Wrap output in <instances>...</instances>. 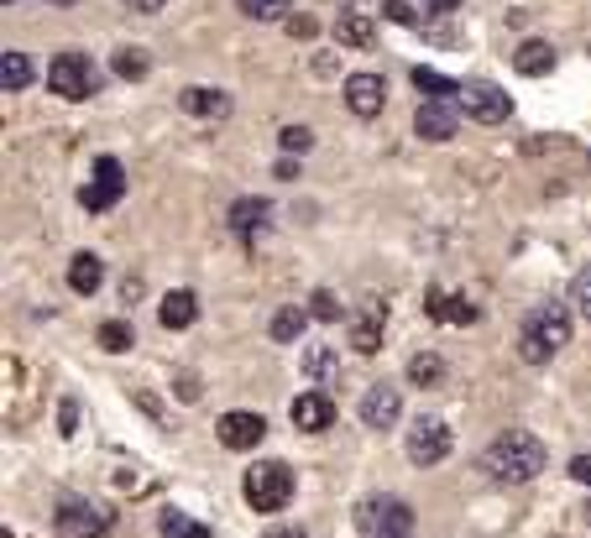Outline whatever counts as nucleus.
Masks as SVG:
<instances>
[{
  "label": "nucleus",
  "mask_w": 591,
  "mask_h": 538,
  "mask_svg": "<svg viewBox=\"0 0 591 538\" xmlns=\"http://www.w3.org/2000/svg\"><path fill=\"white\" fill-rule=\"evenodd\" d=\"M53 6H74V0H53Z\"/></svg>",
  "instance_id": "obj_45"
},
{
  "label": "nucleus",
  "mask_w": 591,
  "mask_h": 538,
  "mask_svg": "<svg viewBox=\"0 0 591 538\" xmlns=\"http://www.w3.org/2000/svg\"><path fill=\"white\" fill-rule=\"evenodd\" d=\"M586 162H591V152H586Z\"/></svg>",
  "instance_id": "obj_48"
},
{
  "label": "nucleus",
  "mask_w": 591,
  "mask_h": 538,
  "mask_svg": "<svg viewBox=\"0 0 591 538\" xmlns=\"http://www.w3.org/2000/svg\"><path fill=\"white\" fill-rule=\"evenodd\" d=\"M424 6H429V11H435V16H450V11H456V6H461V0H424Z\"/></svg>",
  "instance_id": "obj_43"
},
{
  "label": "nucleus",
  "mask_w": 591,
  "mask_h": 538,
  "mask_svg": "<svg viewBox=\"0 0 591 538\" xmlns=\"http://www.w3.org/2000/svg\"><path fill=\"white\" fill-rule=\"evenodd\" d=\"M283 27H288L293 37H314V32H320V21H314V16H288Z\"/></svg>",
  "instance_id": "obj_38"
},
{
  "label": "nucleus",
  "mask_w": 591,
  "mask_h": 538,
  "mask_svg": "<svg viewBox=\"0 0 591 538\" xmlns=\"http://www.w3.org/2000/svg\"><path fill=\"white\" fill-rule=\"evenodd\" d=\"M293 424H299L304 434H325L335 424V403L325 392H299L293 397Z\"/></svg>",
  "instance_id": "obj_16"
},
{
  "label": "nucleus",
  "mask_w": 591,
  "mask_h": 538,
  "mask_svg": "<svg viewBox=\"0 0 591 538\" xmlns=\"http://www.w3.org/2000/svg\"><path fill=\"white\" fill-rule=\"evenodd\" d=\"M121 194H126V189H116V183H100V178H95V183H84V189H79V204L89 209V215H105V209L121 204Z\"/></svg>",
  "instance_id": "obj_25"
},
{
  "label": "nucleus",
  "mask_w": 591,
  "mask_h": 538,
  "mask_svg": "<svg viewBox=\"0 0 591 538\" xmlns=\"http://www.w3.org/2000/svg\"><path fill=\"white\" fill-rule=\"evenodd\" d=\"M356 533L361 538H408L414 533V507L403 497H367L356 507Z\"/></svg>",
  "instance_id": "obj_4"
},
{
  "label": "nucleus",
  "mask_w": 591,
  "mask_h": 538,
  "mask_svg": "<svg viewBox=\"0 0 591 538\" xmlns=\"http://www.w3.org/2000/svg\"><path fill=\"white\" fill-rule=\"evenodd\" d=\"M408 79H414V89H424V100H461V84L435 74V68H414Z\"/></svg>",
  "instance_id": "obj_24"
},
{
  "label": "nucleus",
  "mask_w": 591,
  "mask_h": 538,
  "mask_svg": "<svg viewBox=\"0 0 591 538\" xmlns=\"http://www.w3.org/2000/svg\"><path fill=\"white\" fill-rule=\"evenodd\" d=\"M571 309H576L581 319H591V267L576 272V283H571Z\"/></svg>",
  "instance_id": "obj_34"
},
{
  "label": "nucleus",
  "mask_w": 591,
  "mask_h": 538,
  "mask_svg": "<svg viewBox=\"0 0 591 538\" xmlns=\"http://www.w3.org/2000/svg\"><path fill=\"white\" fill-rule=\"evenodd\" d=\"M126 6H131L136 16H157V11H163V6H168V0H126Z\"/></svg>",
  "instance_id": "obj_41"
},
{
  "label": "nucleus",
  "mask_w": 591,
  "mask_h": 538,
  "mask_svg": "<svg viewBox=\"0 0 591 538\" xmlns=\"http://www.w3.org/2000/svg\"><path fill=\"white\" fill-rule=\"evenodd\" d=\"M544 460H550V450H544L539 434L508 429V434H497L482 450V471L492 481H503V486H524V481H534L544 471Z\"/></svg>",
  "instance_id": "obj_1"
},
{
  "label": "nucleus",
  "mask_w": 591,
  "mask_h": 538,
  "mask_svg": "<svg viewBox=\"0 0 591 538\" xmlns=\"http://www.w3.org/2000/svg\"><path fill=\"white\" fill-rule=\"evenodd\" d=\"M586 523H591V502H586Z\"/></svg>",
  "instance_id": "obj_46"
},
{
  "label": "nucleus",
  "mask_w": 591,
  "mask_h": 538,
  "mask_svg": "<svg viewBox=\"0 0 591 538\" xmlns=\"http://www.w3.org/2000/svg\"><path fill=\"white\" fill-rule=\"evenodd\" d=\"M346 105L356 121H377L382 105H388V84H382L377 74H351L346 79Z\"/></svg>",
  "instance_id": "obj_13"
},
{
  "label": "nucleus",
  "mask_w": 591,
  "mask_h": 538,
  "mask_svg": "<svg viewBox=\"0 0 591 538\" xmlns=\"http://www.w3.org/2000/svg\"><path fill=\"white\" fill-rule=\"evenodd\" d=\"M272 173H278L283 183H293V178H299V162H293V157H283V162H278V168H272Z\"/></svg>",
  "instance_id": "obj_42"
},
{
  "label": "nucleus",
  "mask_w": 591,
  "mask_h": 538,
  "mask_svg": "<svg viewBox=\"0 0 591 538\" xmlns=\"http://www.w3.org/2000/svg\"><path fill=\"white\" fill-rule=\"evenodd\" d=\"M304 319H309V309H278L267 330H272V340H299L304 335Z\"/></svg>",
  "instance_id": "obj_30"
},
{
  "label": "nucleus",
  "mask_w": 591,
  "mask_h": 538,
  "mask_svg": "<svg viewBox=\"0 0 591 538\" xmlns=\"http://www.w3.org/2000/svg\"><path fill=\"white\" fill-rule=\"evenodd\" d=\"M225 225H231V236H236L246 251H257V246H262V230H272V204L257 199V194H246V199L231 204Z\"/></svg>",
  "instance_id": "obj_9"
},
{
  "label": "nucleus",
  "mask_w": 591,
  "mask_h": 538,
  "mask_svg": "<svg viewBox=\"0 0 591 538\" xmlns=\"http://www.w3.org/2000/svg\"><path fill=\"white\" fill-rule=\"evenodd\" d=\"M408 382L424 387V392H435V387L445 382V361L435 356V350H419V356L408 361Z\"/></svg>",
  "instance_id": "obj_23"
},
{
  "label": "nucleus",
  "mask_w": 591,
  "mask_h": 538,
  "mask_svg": "<svg viewBox=\"0 0 591 538\" xmlns=\"http://www.w3.org/2000/svg\"><path fill=\"white\" fill-rule=\"evenodd\" d=\"M236 6H241V16L246 21H288L293 11V0H236Z\"/></svg>",
  "instance_id": "obj_28"
},
{
  "label": "nucleus",
  "mask_w": 591,
  "mask_h": 538,
  "mask_svg": "<svg viewBox=\"0 0 591 538\" xmlns=\"http://www.w3.org/2000/svg\"><path fill=\"white\" fill-rule=\"evenodd\" d=\"M335 371H340V361L330 356V350H320V345L304 356V377H314V382H335Z\"/></svg>",
  "instance_id": "obj_31"
},
{
  "label": "nucleus",
  "mask_w": 591,
  "mask_h": 538,
  "mask_svg": "<svg viewBox=\"0 0 591 538\" xmlns=\"http://www.w3.org/2000/svg\"><path fill=\"white\" fill-rule=\"evenodd\" d=\"M32 74H37V63L21 53V48H11L6 58H0V89H6V95H21V89H32Z\"/></svg>",
  "instance_id": "obj_22"
},
{
  "label": "nucleus",
  "mask_w": 591,
  "mask_h": 538,
  "mask_svg": "<svg viewBox=\"0 0 591 538\" xmlns=\"http://www.w3.org/2000/svg\"><path fill=\"white\" fill-rule=\"evenodd\" d=\"M215 439L225 444V450H257V444L267 439V418H262V413H252V408L220 413V424H215Z\"/></svg>",
  "instance_id": "obj_10"
},
{
  "label": "nucleus",
  "mask_w": 591,
  "mask_h": 538,
  "mask_svg": "<svg viewBox=\"0 0 591 538\" xmlns=\"http://www.w3.org/2000/svg\"><path fill=\"white\" fill-rule=\"evenodd\" d=\"M309 314H314V319H325V324H335V319L346 314V309H340V298H335L330 288H320V293L309 298Z\"/></svg>",
  "instance_id": "obj_33"
},
{
  "label": "nucleus",
  "mask_w": 591,
  "mask_h": 538,
  "mask_svg": "<svg viewBox=\"0 0 591 538\" xmlns=\"http://www.w3.org/2000/svg\"><path fill=\"white\" fill-rule=\"evenodd\" d=\"M555 42H544V37H529V42H518V53H513V68H518V74H524V79H544V74H550V68H555Z\"/></svg>",
  "instance_id": "obj_18"
},
{
  "label": "nucleus",
  "mask_w": 591,
  "mask_h": 538,
  "mask_svg": "<svg viewBox=\"0 0 591 538\" xmlns=\"http://www.w3.org/2000/svg\"><path fill=\"white\" fill-rule=\"evenodd\" d=\"M293 465L283 460H257V465H246V476H241V497L252 512H283L293 502Z\"/></svg>",
  "instance_id": "obj_3"
},
{
  "label": "nucleus",
  "mask_w": 591,
  "mask_h": 538,
  "mask_svg": "<svg viewBox=\"0 0 591 538\" xmlns=\"http://www.w3.org/2000/svg\"><path fill=\"white\" fill-rule=\"evenodd\" d=\"M6 6H16V0H6Z\"/></svg>",
  "instance_id": "obj_47"
},
{
  "label": "nucleus",
  "mask_w": 591,
  "mask_h": 538,
  "mask_svg": "<svg viewBox=\"0 0 591 538\" xmlns=\"http://www.w3.org/2000/svg\"><path fill=\"white\" fill-rule=\"evenodd\" d=\"M95 340H100V350H110V356H126L136 335H131V324H126V319H105L100 330H95Z\"/></svg>",
  "instance_id": "obj_27"
},
{
  "label": "nucleus",
  "mask_w": 591,
  "mask_h": 538,
  "mask_svg": "<svg viewBox=\"0 0 591 538\" xmlns=\"http://www.w3.org/2000/svg\"><path fill=\"white\" fill-rule=\"evenodd\" d=\"M194 319H199V298L189 288H173L163 303H157V324H163V330H189Z\"/></svg>",
  "instance_id": "obj_19"
},
{
  "label": "nucleus",
  "mask_w": 591,
  "mask_h": 538,
  "mask_svg": "<svg viewBox=\"0 0 591 538\" xmlns=\"http://www.w3.org/2000/svg\"><path fill=\"white\" fill-rule=\"evenodd\" d=\"M424 314L435 319V324H476V303L461 298V293H440V288H429Z\"/></svg>",
  "instance_id": "obj_17"
},
{
  "label": "nucleus",
  "mask_w": 591,
  "mask_h": 538,
  "mask_svg": "<svg viewBox=\"0 0 591 538\" xmlns=\"http://www.w3.org/2000/svg\"><path fill=\"white\" fill-rule=\"evenodd\" d=\"M173 397H178V403H194V397H199V377H178L173 382Z\"/></svg>",
  "instance_id": "obj_39"
},
{
  "label": "nucleus",
  "mask_w": 591,
  "mask_h": 538,
  "mask_svg": "<svg viewBox=\"0 0 591 538\" xmlns=\"http://www.w3.org/2000/svg\"><path fill=\"white\" fill-rule=\"evenodd\" d=\"M53 528H58L63 538H105L110 512L95 507V502H84V497H63L58 512H53Z\"/></svg>",
  "instance_id": "obj_8"
},
{
  "label": "nucleus",
  "mask_w": 591,
  "mask_h": 538,
  "mask_svg": "<svg viewBox=\"0 0 591 538\" xmlns=\"http://www.w3.org/2000/svg\"><path fill=\"white\" fill-rule=\"evenodd\" d=\"M382 16H388L393 27H419V6H408V0H388V6H382Z\"/></svg>",
  "instance_id": "obj_35"
},
{
  "label": "nucleus",
  "mask_w": 591,
  "mask_h": 538,
  "mask_svg": "<svg viewBox=\"0 0 591 538\" xmlns=\"http://www.w3.org/2000/svg\"><path fill=\"white\" fill-rule=\"evenodd\" d=\"M58 434H79V403H58Z\"/></svg>",
  "instance_id": "obj_37"
},
{
  "label": "nucleus",
  "mask_w": 591,
  "mask_h": 538,
  "mask_svg": "<svg viewBox=\"0 0 591 538\" xmlns=\"http://www.w3.org/2000/svg\"><path fill=\"white\" fill-rule=\"evenodd\" d=\"M461 110L482 126H503L513 115V100H508V89H497L492 79H471V84H461Z\"/></svg>",
  "instance_id": "obj_7"
},
{
  "label": "nucleus",
  "mask_w": 591,
  "mask_h": 538,
  "mask_svg": "<svg viewBox=\"0 0 591 538\" xmlns=\"http://www.w3.org/2000/svg\"><path fill=\"white\" fill-rule=\"evenodd\" d=\"M414 131L424 136V142H450V136H456V105L450 100H424L419 115H414Z\"/></svg>",
  "instance_id": "obj_15"
},
{
  "label": "nucleus",
  "mask_w": 591,
  "mask_h": 538,
  "mask_svg": "<svg viewBox=\"0 0 591 538\" xmlns=\"http://www.w3.org/2000/svg\"><path fill=\"white\" fill-rule=\"evenodd\" d=\"M267 538H304V528H272Z\"/></svg>",
  "instance_id": "obj_44"
},
{
  "label": "nucleus",
  "mask_w": 591,
  "mask_h": 538,
  "mask_svg": "<svg viewBox=\"0 0 591 538\" xmlns=\"http://www.w3.org/2000/svg\"><path fill=\"white\" fill-rule=\"evenodd\" d=\"M178 110H184V115H199V121H220V115H231V89L189 84L184 95H178Z\"/></svg>",
  "instance_id": "obj_14"
},
{
  "label": "nucleus",
  "mask_w": 591,
  "mask_h": 538,
  "mask_svg": "<svg viewBox=\"0 0 591 538\" xmlns=\"http://www.w3.org/2000/svg\"><path fill=\"white\" fill-rule=\"evenodd\" d=\"M571 314L576 309H565L560 298H544L524 314V324H518V356H524V366H544L555 350L571 345Z\"/></svg>",
  "instance_id": "obj_2"
},
{
  "label": "nucleus",
  "mask_w": 591,
  "mask_h": 538,
  "mask_svg": "<svg viewBox=\"0 0 591 538\" xmlns=\"http://www.w3.org/2000/svg\"><path fill=\"white\" fill-rule=\"evenodd\" d=\"M408 460L419 465V471H429V465L450 460V450H456V434H450V424L440 413H419L414 424H408V439H403Z\"/></svg>",
  "instance_id": "obj_6"
},
{
  "label": "nucleus",
  "mask_w": 591,
  "mask_h": 538,
  "mask_svg": "<svg viewBox=\"0 0 591 538\" xmlns=\"http://www.w3.org/2000/svg\"><path fill=\"white\" fill-rule=\"evenodd\" d=\"M48 89L58 100H89L100 89V63L89 58V53H58L53 63H48Z\"/></svg>",
  "instance_id": "obj_5"
},
{
  "label": "nucleus",
  "mask_w": 591,
  "mask_h": 538,
  "mask_svg": "<svg viewBox=\"0 0 591 538\" xmlns=\"http://www.w3.org/2000/svg\"><path fill=\"white\" fill-rule=\"evenodd\" d=\"M95 178H100V183H116V189H126V173H121L116 157H95Z\"/></svg>",
  "instance_id": "obj_36"
},
{
  "label": "nucleus",
  "mask_w": 591,
  "mask_h": 538,
  "mask_svg": "<svg viewBox=\"0 0 591 538\" xmlns=\"http://www.w3.org/2000/svg\"><path fill=\"white\" fill-rule=\"evenodd\" d=\"M382 324H388V298H367V303H361V314L351 319L356 356H377V350H382Z\"/></svg>",
  "instance_id": "obj_12"
},
{
  "label": "nucleus",
  "mask_w": 591,
  "mask_h": 538,
  "mask_svg": "<svg viewBox=\"0 0 591 538\" xmlns=\"http://www.w3.org/2000/svg\"><path fill=\"white\" fill-rule=\"evenodd\" d=\"M100 283H105L100 256L95 251H74V262H68V288H74L79 298H89V293H100Z\"/></svg>",
  "instance_id": "obj_20"
},
{
  "label": "nucleus",
  "mask_w": 591,
  "mask_h": 538,
  "mask_svg": "<svg viewBox=\"0 0 591 538\" xmlns=\"http://www.w3.org/2000/svg\"><path fill=\"white\" fill-rule=\"evenodd\" d=\"M110 68H116L121 79H147L152 58H147V48H116V58H110Z\"/></svg>",
  "instance_id": "obj_29"
},
{
  "label": "nucleus",
  "mask_w": 591,
  "mask_h": 538,
  "mask_svg": "<svg viewBox=\"0 0 591 538\" xmlns=\"http://www.w3.org/2000/svg\"><path fill=\"white\" fill-rule=\"evenodd\" d=\"M398 418H403V392L393 382H372L361 392V424L367 429H398Z\"/></svg>",
  "instance_id": "obj_11"
},
{
  "label": "nucleus",
  "mask_w": 591,
  "mask_h": 538,
  "mask_svg": "<svg viewBox=\"0 0 591 538\" xmlns=\"http://www.w3.org/2000/svg\"><path fill=\"white\" fill-rule=\"evenodd\" d=\"M157 533H163V538H210V528L194 523V518H184L178 507H163V518H157Z\"/></svg>",
  "instance_id": "obj_26"
},
{
  "label": "nucleus",
  "mask_w": 591,
  "mask_h": 538,
  "mask_svg": "<svg viewBox=\"0 0 591 538\" xmlns=\"http://www.w3.org/2000/svg\"><path fill=\"white\" fill-rule=\"evenodd\" d=\"M571 476H576V481H581V486H591V450H586V455H576V460H571Z\"/></svg>",
  "instance_id": "obj_40"
},
{
  "label": "nucleus",
  "mask_w": 591,
  "mask_h": 538,
  "mask_svg": "<svg viewBox=\"0 0 591 538\" xmlns=\"http://www.w3.org/2000/svg\"><path fill=\"white\" fill-rule=\"evenodd\" d=\"M335 42L340 48H377V21L361 16V11H346L335 21Z\"/></svg>",
  "instance_id": "obj_21"
},
{
  "label": "nucleus",
  "mask_w": 591,
  "mask_h": 538,
  "mask_svg": "<svg viewBox=\"0 0 591 538\" xmlns=\"http://www.w3.org/2000/svg\"><path fill=\"white\" fill-rule=\"evenodd\" d=\"M278 147H283L288 157H299V152L314 147V131H309V126H283V131H278Z\"/></svg>",
  "instance_id": "obj_32"
}]
</instances>
